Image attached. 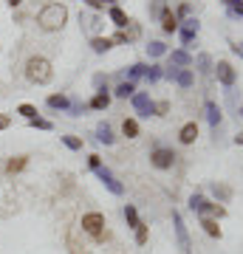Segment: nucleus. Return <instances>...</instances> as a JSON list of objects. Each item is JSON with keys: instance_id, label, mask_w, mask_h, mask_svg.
Returning <instances> with one entry per match:
<instances>
[{"instance_id": "obj_1", "label": "nucleus", "mask_w": 243, "mask_h": 254, "mask_svg": "<svg viewBox=\"0 0 243 254\" xmlns=\"http://www.w3.org/2000/svg\"><path fill=\"white\" fill-rule=\"evenodd\" d=\"M37 23H40L43 31H60V28L68 23V6H65V3H48V6L40 9Z\"/></svg>"}, {"instance_id": "obj_2", "label": "nucleus", "mask_w": 243, "mask_h": 254, "mask_svg": "<svg viewBox=\"0 0 243 254\" xmlns=\"http://www.w3.org/2000/svg\"><path fill=\"white\" fill-rule=\"evenodd\" d=\"M26 76L34 85H48V82L54 79V68H51V63L45 57H31L26 63Z\"/></svg>"}, {"instance_id": "obj_3", "label": "nucleus", "mask_w": 243, "mask_h": 254, "mask_svg": "<svg viewBox=\"0 0 243 254\" xmlns=\"http://www.w3.org/2000/svg\"><path fill=\"white\" fill-rule=\"evenodd\" d=\"M82 232H88L93 240H102V237H105V215H102V212H88V215H82Z\"/></svg>"}, {"instance_id": "obj_4", "label": "nucleus", "mask_w": 243, "mask_h": 254, "mask_svg": "<svg viewBox=\"0 0 243 254\" xmlns=\"http://www.w3.org/2000/svg\"><path fill=\"white\" fill-rule=\"evenodd\" d=\"M189 206L195 209L198 215H204V218H209V215H215V218H224V215H226V209H224V206H218V203H209L204 195H192V198H189Z\"/></svg>"}, {"instance_id": "obj_5", "label": "nucleus", "mask_w": 243, "mask_h": 254, "mask_svg": "<svg viewBox=\"0 0 243 254\" xmlns=\"http://www.w3.org/2000/svg\"><path fill=\"white\" fill-rule=\"evenodd\" d=\"M150 164H153L156 170H170L172 164H175V153L167 150V147H156L153 153H150Z\"/></svg>"}, {"instance_id": "obj_6", "label": "nucleus", "mask_w": 243, "mask_h": 254, "mask_svg": "<svg viewBox=\"0 0 243 254\" xmlns=\"http://www.w3.org/2000/svg\"><path fill=\"white\" fill-rule=\"evenodd\" d=\"M172 223H175V237H178V249L184 254H192V243H189V235H187V226H184V218L178 212H172Z\"/></svg>"}, {"instance_id": "obj_7", "label": "nucleus", "mask_w": 243, "mask_h": 254, "mask_svg": "<svg viewBox=\"0 0 243 254\" xmlns=\"http://www.w3.org/2000/svg\"><path fill=\"white\" fill-rule=\"evenodd\" d=\"M215 73H218V82L224 85V88H232L235 85V68L226 60H221V63L215 65Z\"/></svg>"}, {"instance_id": "obj_8", "label": "nucleus", "mask_w": 243, "mask_h": 254, "mask_svg": "<svg viewBox=\"0 0 243 254\" xmlns=\"http://www.w3.org/2000/svg\"><path fill=\"white\" fill-rule=\"evenodd\" d=\"M133 108L142 113V116H150V113H156V105H153V99L147 96V93H136L133 96Z\"/></svg>"}, {"instance_id": "obj_9", "label": "nucleus", "mask_w": 243, "mask_h": 254, "mask_svg": "<svg viewBox=\"0 0 243 254\" xmlns=\"http://www.w3.org/2000/svg\"><path fill=\"white\" fill-rule=\"evenodd\" d=\"M178 138H181V144H192V141L198 138V125H195V122H187V125L181 127Z\"/></svg>"}, {"instance_id": "obj_10", "label": "nucleus", "mask_w": 243, "mask_h": 254, "mask_svg": "<svg viewBox=\"0 0 243 254\" xmlns=\"http://www.w3.org/2000/svg\"><path fill=\"white\" fill-rule=\"evenodd\" d=\"M195 34H198V20H195V17H189L187 23H184V28H181V40H184V46H189Z\"/></svg>"}, {"instance_id": "obj_11", "label": "nucleus", "mask_w": 243, "mask_h": 254, "mask_svg": "<svg viewBox=\"0 0 243 254\" xmlns=\"http://www.w3.org/2000/svg\"><path fill=\"white\" fill-rule=\"evenodd\" d=\"M96 173H99V178L105 181V187H108V190L113 192V195H122V192H125V187H122V184H119L116 178H113V175L108 173V170H96Z\"/></svg>"}, {"instance_id": "obj_12", "label": "nucleus", "mask_w": 243, "mask_h": 254, "mask_svg": "<svg viewBox=\"0 0 243 254\" xmlns=\"http://www.w3.org/2000/svg\"><path fill=\"white\" fill-rule=\"evenodd\" d=\"M48 108H54V110H68L71 108V102H68V96H63V93H54V96H48Z\"/></svg>"}, {"instance_id": "obj_13", "label": "nucleus", "mask_w": 243, "mask_h": 254, "mask_svg": "<svg viewBox=\"0 0 243 254\" xmlns=\"http://www.w3.org/2000/svg\"><path fill=\"white\" fill-rule=\"evenodd\" d=\"M110 20H113V26H119V28H125V26H130V20H127V14L122 9H119V6H110Z\"/></svg>"}, {"instance_id": "obj_14", "label": "nucleus", "mask_w": 243, "mask_h": 254, "mask_svg": "<svg viewBox=\"0 0 243 254\" xmlns=\"http://www.w3.org/2000/svg\"><path fill=\"white\" fill-rule=\"evenodd\" d=\"M170 63L178 65V68H189V65H192V57H189L187 51H172V54H170Z\"/></svg>"}, {"instance_id": "obj_15", "label": "nucleus", "mask_w": 243, "mask_h": 254, "mask_svg": "<svg viewBox=\"0 0 243 254\" xmlns=\"http://www.w3.org/2000/svg\"><path fill=\"white\" fill-rule=\"evenodd\" d=\"M110 46H113V40H108V37H93V40H90V48H93L96 54L110 51Z\"/></svg>"}, {"instance_id": "obj_16", "label": "nucleus", "mask_w": 243, "mask_h": 254, "mask_svg": "<svg viewBox=\"0 0 243 254\" xmlns=\"http://www.w3.org/2000/svg\"><path fill=\"white\" fill-rule=\"evenodd\" d=\"M162 28H164V31H167V34H172V31L178 28V20H175V14H172L170 9H167V11H164V14H162Z\"/></svg>"}, {"instance_id": "obj_17", "label": "nucleus", "mask_w": 243, "mask_h": 254, "mask_svg": "<svg viewBox=\"0 0 243 254\" xmlns=\"http://www.w3.org/2000/svg\"><path fill=\"white\" fill-rule=\"evenodd\" d=\"M209 190H212V195H215L218 200H224V203H226L229 198H232V190H229L226 184H218V181H215L212 187H209Z\"/></svg>"}, {"instance_id": "obj_18", "label": "nucleus", "mask_w": 243, "mask_h": 254, "mask_svg": "<svg viewBox=\"0 0 243 254\" xmlns=\"http://www.w3.org/2000/svg\"><path fill=\"white\" fill-rule=\"evenodd\" d=\"M207 119H209V125H212V130H218V125H221V110H218L215 102H207Z\"/></svg>"}, {"instance_id": "obj_19", "label": "nucleus", "mask_w": 243, "mask_h": 254, "mask_svg": "<svg viewBox=\"0 0 243 254\" xmlns=\"http://www.w3.org/2000/svg\"><path fill=\"white\" fill-rule=\"evenodd\" d=\"M172 76H175V82H178L181 88H189V85H192V71H189V68H178Z\"/></svg>"}, {"instance_id": "obj_20", "label": "nucleus", "mask_w": 243, "mask_h": 254, "mask_svg": "<svg viewBox=\"0 0 243 254\" xmlns=\"http://www.w3.org/2000/svg\"><path fill=\"white\" fill-rule=\"evenodd\" d=\"M122 133H125L127 138H136L139 136V122H136V119H125V122H122Z\"/></svg>"}, {"instance_id": "obj_21", "label": "nucleus", "mask_w": 243, "mask_h": 254, "mask_svg": "<svg viewBox=\"0 0 243 254\" xmlns=\"http://www.w3.org/2000/svg\"><path fill=\"white\" fill-rule=\"evenodd\" d=\"M108 105H110V96H108L105 91H99L93 99H90V108H93V110H105Z\"/></svg>"}, {"instance_id": "obj_22", "label": "nucleus", "mask_w": 243, "mask_h": 254, "mask_svg": "<svg viewBox=\"0 0 243 254\" xmlns=\"http://www.w3.org/2000/svg\"><path fill=\"white\" fill-rule=\"evenodd\" d=\"M96 138H99L102 144H113V130H110V125H99V127H96Z\"/></svg>"}, {"instance_id": "obj_23", "label": "nucleus", "mask_w": 243, "mask_h": 254, "mask_svg": "<svg viewBox=\"0 0 243 254\" xmlns=\"http://www.w3.org/2000/svg\"><path fill=\"white\" fill-rule=\"evenodd\" d=\"M201 226H204V232H207L209 237H221V226H218V220L204 218V220H201Z\"/></svg>"}, {"instance_id": "obj_24", "label": "nucleus", "mask_w": 243, "mask_h": 254, "mask_svg": "<svg viewBox=\"0 0 243 254\" xmlns=\"http://www.w3.org/2000/svg\"><path fill=\"white\" fill-rule=\"evenodd\" d=\"M26 164H28L26 155H17V158H11V161L6 164V173H9V175H11V173H20V170H23Z\"/></svg>"}, {"instance_id": "obj_25", "label": "nucleus", "mask_w": 243, "mask_h": 254, "mask_svg": "<svg viewBox=\"0 0 243 254\" xmlns=\"http://www.w3.org/2000/svg\"><path fill=\"white\" fill-rule=\"evenodd\" d=\"M198 71L204 73V76L212 73V57H209V54H198Z\"/></svg>"}, {"instance_id": "obj_26", "label": "nucleus", "mask_w": 243, "mask_h": 254, "mask_svg": "<svg viewBox=\"0 0 243 254\" xmlns=\"http://www.w3.org/2000/svg\"><path fill=\"white\" fill-rule=\"evenodd\" d=\"M133 91H136L133 82H122V85L116 88V96H119V99H127V96H133Z\"/></svg>"}, {"instance_id": "obj_27", "label": "nucleus", "mask_w": 243, "mask_h": 254, "mask_svg": "<svg viewBox=\"0 0 243 254\" xmlns=\"http://www.w3.org/2000/svg\"><path fill=\"white\" fill-rule=\"evenodd\" d=\"M147 54L150 57H164L167 54V46H164V43H150V46H147Z\"/></svg>"}, {"instance_id": "obj_28", "label": "nucleus", "mask_w": 243, "mask_h": 254, "mask_svg": "<svg viewBox=\"0 0 243 254\" xmlns=\"http://www.w3.org/2000/svg\"><path fill=\"white\" fill-rule=\"evenodd\" d=\"M17 113H20L23 119H28V122H31V119H37V108H34V105H20Z\"/></svg>"}, {"instance_id": "obj_29", "label": "nucleus", "mask_w": 243, "mask_h": 254, "mask_svg": "<svg viewBox=\"0 0 243 254\" xmlns=\"http://www.w3.org/2000/svg\"><path fill=\"white\" fill-rule=\"evenodd\" d=\"M125 218H127V223H130V226H139V223H142V220H139V215H136V209L133 206H125Z\"/></svg>"}, {"instance_id": "obj_30", "label": "nucleus", "mask_w": 243, "mask_h": 254, "mask_svg": "<svg viewBox=\"0 0 243 254\" xmlns=\"http://www.w3.org/2000/svg\"><path fill=\"white\" fill-rule=\"evenodd\" d=\"M150 11H153L156 17H162L164 11H167V3H164V0H153V6H150Z\"/></svg>"}, {"instance_id": "obj_31", "label": "nucleus", "mask_w": 243, "mask_h": 254, "mask_svg": "<svg viewBox=\"0 0 243 254\" xmlns=\"http://www.w3.org/2000/svg\"><path fill=\"white\" fill-rule=\"evenodd\" d=\"M63 141H65V147H71V150H82V141L77 136H63Z\"/></svg>"}, {"instance_id": "obj_32", "label": "nucleus", "mask_w": 243, "mask_h": 254, "mask_svg": "<svg viewBox=\"0 0 243 254\" xmlns=\"http://www.w3.org/2000/svg\"><path fill=\"white\" fill-rule=\"evenodd\" d=\"M136 243H147V226H144V223L136 226Z\"/></svg>"}, {"instance_id": "obj_33", "label": "nucleus", "mask_w": 243, "mask_h": 254, "mask_svg": "<svg viewBox=\"0 0 243 254\" xmlns=\"http://www.w3.org/2000/svg\"><path fill=\"white\" fill-rule=\"evenodd\" d=\"M28 125H31V127H40V130H51V122H45V119H31Z\"/></svg>"}, {"instance_id": "obj_34", "label": "nucleus", "mask_w": 243, "mask_h": 254, "mask_svg": "<svg viewBox=\"0 0 243 254\" xmlns=\"http://www.w3.org/2000/svg\"><path fill=\"white\" fill-rule=\"evenodd\" d=\"M139 34H142V31H139V26H136L133 20H130V31H125V37H127V40H136Z\"/></svg>"}, {"instance_id": "obj_35", "label": "nucleus", "mask_w": 243, "mask_h": 254, "mask_svg": "<svg viewBox=\"0 0 243 254\" xmlns=\"http://www.w3.org/2000/svg\"><path fill=\"white\" fill-rule=\"evenodd\" d=\"M147 76V65H133V68H130V76Z\"/></svg>"}, {"instance_id": "obj_36", "label": "nucleus", "mask_w": 243, "mask_h": 254, "mask_svg": "<svg viewBox=\"0 0 243 254\" xmlns=\"http://www.w3.org/2000/svg\"><path fill=\"white\" fill-rule=\"evenodd\" d=\"M229 14H232V17H238V14H243V0H238L235 6H229Z\"/></svg>"}, {"instance_id": "obj_37", "label": "nucleus", "mask_w": 243, "mask_h": 254, "mask_svg": "<svg viewBox=\"0 0 243 254\" xmlns=\"http://www.w3.org/2000/svg\"><path fill=\"white\" fill-rule=\"evenodd\" d=\"M167 110H170V105H167V102H159V105H156V116H164Z\"/></svg>"}, {"instance_id": "obj_38", "label": "nucleus", "mask_w": 243, "mask_h": 254, "mask_svg": "<svg viewBox=\"0 0 243 254\" xmlns=\"http://www.w3.org/2000/svg\"><path fill=\"white\" fill-rule=\"evenodd\" d=\"M88 164L93 167V170H102V161H99V155H90V158H88Z\"/></svg>"}, {"instance_id": "obj_39", "label": "nucleus", "mask_w": 243, "mask_h": 254, "mask_svg": "<svg viewBox=\"0 0 243 254\" xmlns=\"http://www.w3.org/2000/svg\"><path fill=\"white\" fill-rule=\"evenodd\" d=\"M9 125H11V116H6V113H0V130H6Z\"/></svg>"}, {"instance_id": "obj_40", "label": "nucleus", "mask_w": 243, "mask_h": 254, "mask_svg": "<svg viewBox=\"0 0 243 254\" xmlns=\"http://www.w3.org/2000/svg\"><path fill=\"white\" fill-rule=\"evenodd\" d=\"M232 51H235V54H238V57L243 60V43H232Z\"/></svg>"}, {"instance_id": "obj_41", "label": "nucleus", "mask_w": 243, "mask_h": 254, "mask_svg": "<svg viewBox=\"0 0 243 254\" xmlns=\"http://www.w3.org/2000/svg\"><path fill=\"white\" fill-rule=\"evenodd\" d=\"M113 43H127V37H125V31H119V34L113 37Z\"/></svg>"}, {"instance_id": "obj_42", "label": "nucleus", "mask_w": 243, "mask_h": 254, "mask_svg": "<svg viewBox=\"0 0 243 254\" xmlns=\"http://www.w3.org/2000/svg\"><path fill=\"white\" fill-rule=\"evenodd\" d=\"M96 3H102V6H105V3H110V6H116V0H96Z\"/></svg>"}, {"instance_id": "obj_43", "label": "nucleus", "mask_w": 243, "mask_h": 254, "mask_svg": "<svg viewBox=\"0 0 243 254\" xmlns=\"http://www.w3.org/2000/svg\"><path fill=\"white\" fill-rule=\"evenodd\" d=\"M235 3H238V0H224V6H226V9H229V6H235Z\"/></svg>"}, {"instance_id": "obj_44", "label": "nucleus", "mask_w": 243, "mask_h": 254, "mask_svg": "<svg viewBox=\"0 0 243 254\" xmlns=\"http://www.w3.org/2000/svg\"><path fill=\"white\" fill-rule=\"evenodd\" d=\"M235 141H238V144H243V130L238 133V138H235Z\"/></svg>"}, {"instance_id": "obj_45", "label": "nucleus", "mask_w": 243, "mask_h": 254, "mask_svg": "<svg viewBox=\"0 0 243 254\" xmlns=\"http://www.w3.org/2000/svg\"><path fill=\"white\" fill-rule=\"evenodd\" d=\"M9 3H11V6H20V3H23V0H9Z\"/></svg>"}, {"instance_id": "obj_46", "label": "nucleus", "mask_w": 243, "mask_h": 254, "mask_svg": "<svg viewBox=\"0 0 243 254\" xmlns=\"http://www.w3.org/2000/svg\"><path fill=\"white\" fill-rule=\"evenodd\" d=\"M241 116H243V110H241Z\"/></svg>"}]
</instances>
